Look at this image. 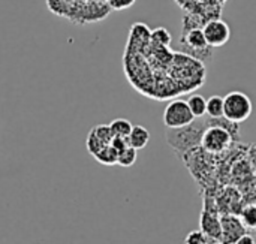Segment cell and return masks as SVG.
<instances>
[{
	"instance_id": "52a82bcc",
	"label": "cell",
	"mask_w": 256,
	"mask_h": 244,
	"mask_svg": "<svg viewBox=\"0 0 256 244\" xmlns=\"http://www.w3.org/2000/svg\"><path fill=\"white\" fill-rule=\"evenodd\" d=\"M128 141H129V146L134 147L135 150H141L144 148L148 141H150V132L144 128V126H134L129 136H128Z\"/></svg>"
},
{
	"instance_id": "9c48e42d",
	"label": "cell",
	"mask_w": 256,
	"mask_h": 244,
	"mask_svg": "<svg viewBox=\"0 0 256 244\" xmlns=\"http://www.w3.org/2000/svg\"><path fill=\"white\" fill-rule=\"evenodd\" d=\"M188 105L195 118H202L207 116V99L201 94H192L188 99Z\"/></svg>"
},
{
	"instance_id": "d6986e66",
	"label": "cell",
	"mask_w": 256,
	"mask_h": 244,
	"mask_svg": "<svg viewBox=\"0 0 256 244\" xmlns=\"http://www.w3.org/2000/svg\"><path fill=\"white\" fill-rule=\"evenodd\" d=\"M243 224L250 228H256V207H248L243 212Z\"/></svg>"
},
{
	"instance_id": "603a6c76",
	"label": "cell",
	"mask_w": 256,
	"mask_h": 244,
	"mask_svg": "<svg viewBox=\"0 0 256 244\" xmlns=\"http://www.w3.org/2000/svg\"><path fill=\"white\" fill-rule=\"evenodd\" d=\"M176 2H177V3H178L180 6H184V3H186L188 0H176Z\"/></svg>"
},
{
	"instance_id": "484cf974",
	"label": "cell",
	"mask_w": 256,
	"mask_h": 244,
	"mask_svg": "<svg viewBox=\"0 0 256 244\" xmlns=\"http://www.w3.org/2000/svg\"><path fill=\"white\" fill-rule=\"evenodd\" d=\"M214 244H224V243H214Z\"/></svg>"
},
{
	"instance_id": "4fadbf2b",
	"label": "cell",
	"mask_w": 256,
	"mask_h": 244,
	"mask_svg": "<svg viewBox=\"0 0 256 244\" xmlns=\"http://www.w3.org/2000/svg\"><path fill=\"white\" fill-rule=\"evenodd\" d=\"M138 150H135L134 147H128L124 148L122 153H118V160H117V165L123 166V168H129L132 166L135 162H136V158H138Z\"/></svg>"
},
{
	"instance_id": "9a60e30c",
	"label": "cell",
	"mask_w": 256,
	"mask_h": 244,
	"mask_svg": "<svg viewBox=\"0 0 256 244\" xmlns=\"http://www.w3.org/2000/svg\"><path fill=\"white\" fill-rule=\"evenodd\" d=\"M86 147H87L88 153H90L92 156H94V154H98V153H99L104 147H106V146L96 136V134H94L93 130H90L88 135H87V140H86Z\"/></svg>"
},
{
	"instance_id": "2e32d148",
	"label": "cell",
	"mask_w": 256,
	"mask_h": 244,
	"mask_svg": "<svg viewBox=\"0 0 256 244\" xmlns=\"http://www.w3.org/2000/svg\"><path fill=\"white\" fill-rule=\"evenodd\" d=\"M92 130L96 134V136H98L105 146H110V144H111V141H112V138H114V134H112L110 124H98V126H94Z\"/></svg>"
},
{
	"instance_id": "6da1fadb",
	"label": "cell",
	"mask_w": 256,
	"mask_h": 244,
	"mask_svg": "<svg viewBox=\"0 0 256 244\" xmlns=\"http://www.w3.org/2000/svg\"><path fill=\"white\" fill-rule=\"evenodd\" d=\"M212 126V118H195L194 123H190L186 128L182 129H168L166 130V141L168 144L177 152H190L198 144H201L202 134L207 128Z\"/></svg>"
},
{
	"instance_id": "ac0fdd59",
	"label": "cell",
	"mask_w": 256,
	"mask_h": 244,
	"mask_svg": "<svg viewBox=\"0 0 256 244\" xmlns=\"http://www.w3.org/2000/svg\"><path fill=\"white\" fill-rule=\"evenodd\" d=\"M207 242H208V238L201 230L189 232L184 238V244H207Z\"/></svg>"
},
{
	"instance_id": "8fae6325",
	"label": "cell",
	"mask_w": 256,
	"mask_h": 244,
	"mask_svg": "<svg viewBox=\"0 0 256 244\" xmlns=\"http://www.w3.org/2000/svg\"><path fill=\"white\" fill-rule=\"evenodd\" d=\"M93 158H94L99 164L111 166V165H117L118 153H117V150H114L111 146H106V147H104L98 154H94Z\"/></svg>"
},
{
	"instance_id": "7c38bea8",
	"label": "cell",
	"mask_w": 256,
	"mask_h": 244,
	"mask_svg": "<svg viewBox=\"0 0 256 244\" xmlns=\"http://www.w3.org/2000/svg\"><path fill=\"white\" fill-rule=\"evenodd\" d=\"M110 128L114 134V136H123V138H128L134 124L126 120V118H116L110 123Z\"/></svg>"
},
{
	"instance_id": "8992f818",
	"label": "cell",
	"mask_w": 256,
	"mask_h": 244,
	"mask_svg": "<svg viewBox=\"0 0 256 244\" xmlns=\"http://www.w3.org/2000/svg\"><path fill=\"white\" fill-rule=\"evenodd\" d=\"M201 231L207 236V238H213V240L220 238L222 237L220 218L210 210H204L201 216Z\"/></svg>"
},
{
	"instance_id": "5b68a950",
	"label": "cell",
	"mask_w": 256,
	"mask_h": 244,
	"mask_svg": "<svg viewBox=\"0 0 256 244\" xmlns=\"http://www.w3.org/2000/svg\"><path fill=\"white\" fill-rule=\"evenodd\" d=\"M222 225V243H236L244 234V224L234 216H224L220 219Z\"/></svg>"
},
{
	"instance_id": "3957f363",
	"label": "cell",
	"mask_w": 256,
	"mask_h": 244,
	"mask_svg": "<svg viewBox=\"0 0 256 244\" xmlns=\"http://www.w3.org/2000/svg\"><path fill=\"white\" fill-rule=\"evenodd\" d=\"M195 122V117L188 105V100H171L164 111V124L166 129H182Z\"/></svg>"
},
{
	"instance_id": "ba28073f",
	"label": "cell",
	"mask_w": 256,
	"mask_h": 244,
	"mask_svg": "<svg viewBox=\"0 0 256 244\" xmlns=\"http://www.w3.org/2000/svg\"><path fill=\"white\" fill-rule=\"evenodd\" d=\"M184 45L190 50H206L208 48L202 28H192L184 34Z\"/></svg>"
},
{
	"instance_id": "ffe728a7",
	"label": "cell",
	"mask_w": 256,
	"mask_h": 244,
	"mask_svg": "<svg viewBox=\"0 0 256 244\" xmlns=\"http://www.w3.org/2000/svg\"><path fill=\"white\" fill-rule=\"evenodd\" d=\"M135 3V0H108V6L114 10H123L130 8Z\"/></svg>"
},
{
	"instance_id": "5bb4252c",
	"label": "cell",
	"mask_w": 256,
	"mask_h": 244,
	"mask_svg": "<svg viewBox=\"0 0 256 244\" xmlns=\"http://www.w3.org/2000/svg\"><path fill=\"white\" fill-rule=\"evenodd\" d=\"M152 42L156 45L170 46L171 45V34L165 27H158L152 32Z\"/></svg>"
},
{
	"instance_id": "30bf717a",
	"label": "cell",
	"mask_w": 256,
	"mask_h": 244,
	"mask_svg": "<svg viewBox=\"0 0 256 244\" xmlns=\"http://www.w3.org/2000/svg\"><path fill=\"white\" fill-rule=\"evenodd\" d=\"M207 116L212 118L224 117V98L214 94L207 99Z\"/></svg>"
},
{
	"instance_id": "44dd1931",
	"label": "cell",
	"mask_w": 256,
	"mask_h": 244,
	"mask_svg": "<svg viewBox=\"0 0 256 244\" xmlns=\"http://www.w3.org/2000/svg\"><path fill=\"white\" fill-rule=\"evenodd\" d=\"M110 146L114 150H117V153H122L124 148L129 147V141H128V138H123V136H114Z\"/></svg>"
},
{
	"instance_id": "7a4b0ae2",
	"label": "cell",
	"mask_w": 256,
	"mask_h": 244,
	"mask_svg": "<svg viewBox=\"0 0 256 244\" xmlns=\"http://www.w3.org/2000/svg\"><path fill=\"white\" fill-rule=\"evenodd\" d=\"M252 111V100L243 92H230L224 98V117L232 123L240 124L242 122H246Z\"/></svg>"
},
{
	"instance_id": "e0dca14e",
	"label": "cell",
	"mask_w": 256,
	"mask_h": 244,
	"mask_svg": "<svg viewBox=\"0 0 256 244\" xmlns=\"http://www.w3.org/2000/svg\"><path fill=\"white\" fill-rule=\"evenodd\" d=\"M46 6L50 8V10L56 15L60 16H66L70 8V3H68L66 0H46Z\"/></svg>"
},
{
	"instance_id": "cb8c5ba5",
	"label": "cell",
	"mask_w": 256,
	"mask_h": 244,
	"mask_svg": "<svg viewBox=\"0 0 256 244\" xmlns=\"http://www.w3.org/2000/svg\"><path fill=\"white\" fill-rule=\"evenodd\" d=\"M226 2H228V0H216V3H218V4H225Z\"/></svg>"
},
{
	"instance_id": "277c9868",
	"label": "cell",
	"mask_w": 256,
	"mask_h": 244,
	"mask_svg": "<svg viewBox=\"0 0 256 244\" xmlns=\"http://www.w3.org/2000/svg\"><path fill=\"white\" fill-rule=\"evenodd\" d=\"M202 32H204V36H206L207 45L210 48L222 46L231 38V28H230V26L225 21L218 20V18L207 21L204 24V27H202Z\"/></svg>"
},
{
	"instance_id": "d4e9b609",
	"label": "cell",
	"mask_w": 256,
	"mask_h": 244,
	"mask_svg": "<svg viewBox=\"0 0 256 244\" xmlns=\"http://www.w3.org/2000/svg\"><path fill=\"white\" fill-rule=\"evenodd\" d=\"M94 2H99V3H108V0H94Z\"/></svg>"
},
{
	"instance_id": "7402d4cb",
	"label": "cell",
	"mask_w": 256,
	"mask_h": 244,
	"mask_svg": "<svg viewBox=\"0 0 256 244\" xmlns=\"http://www.w3.org/2000/svg\"><path fill=\"white\" fill-rule=\"evenodd\" d=\"M234 244H255V240L252 236H248V234H243L237 242Z\"/></svg>"
}]
</instances>
